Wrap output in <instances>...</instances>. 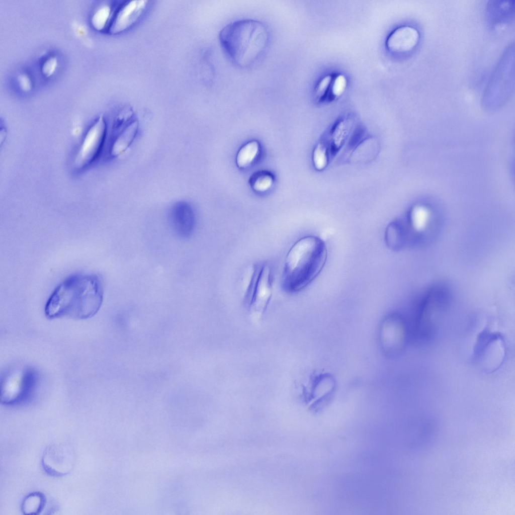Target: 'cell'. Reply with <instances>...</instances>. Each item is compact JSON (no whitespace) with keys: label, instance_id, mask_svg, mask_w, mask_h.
Listing matches in <instances>:
<instances>
[{"label":"cell","instance_id":"obj_10","mask_svg":"<svg viewBox=\"0 0 515 515\" xmlns=\"http://www.w3.org/2000/svg\"><path fill=\"white\" fill-rule=\"evenodd\" d=\"M41 461L43 469L48 474L61 477L68 474L72 470L75 454L68 444L54 443L45 449Z\"/></svg>","mask_w":515,"mask_h":515},{"label":"cell","instance_id":"obj_17","mask_svg":"<svg viewBox=\"0 0 515 515\" xmlns=\"http://www.w3.org/2000/svg\"><path fill=\"white\" fill-rule=\"evenodd\" d=\"M46 503V498L43 493L39 491L31 492L22 502V512L24 514H38L43 511Z\"/></svg>","mask_w":515,"mask_h":515},{"label":"cell","instance_id":"obj_22","mask_svg":"<svg viewBox=\"0 0 515 515\" xmlns=\"http://www.w3.org/2000/svg\"><path fill=\"white\" fill-rule=\"evenodd\" d=\"M333 76L327 75L320 80L315 88V94L319 101H324L328 95Z\"/></svg>","mask_w":515,"mask_h":515},{"label":"cell","instance_id":"obj_3","mask_svg":"<svg viewBox=\"0 0 515 515\" xmlns=\"http://www.w3.org/2000/svg\"><path fill=\"white\" fill-rule=\"evenodd\" d=\"M327 257L324 241L314 236L297 240L286 254L282 287L289 293L298 292L312 282L323 268Z\"/></svg>","mask_w":515,"mask_h":515},{"label":"cell","instance_id":"obj_12","mask_svg":"<svg viewBox=\"0 0 515 515\" xmlns=\"http://www.w3.org/2000/svg\"><path fill=\"white\" fill-rule=\"evenodd\" d=\"M147 3L146 1H132L120 5L113 11L107 31L117 34L130 28L141 17Z\"/></svg>","mask_w":515,"mask_h":515},{"label":"cell","instance_id":"obj_7","mask_svg":"<svg viewBox=\"0 0 515 515\" xmlns=\"http://www.w3.org/2000/svg\"><path fill=\"white\" fill-rule=\"evenodd\" d=\"M506 356V342L500 333L486 328L478 334L472 360L482 371L486 373L495 372L503 364Z\"/></svg>","mask_w":515,"mask_h":515},{"label":"cell","instance_id":"obj_23","mask_svg":"<svg viewBox=\"0 0 515 515\" xmlns=\"http://www.w3.org/2000/svg\"><path fill=\"white\" fill-rule=\"evenodd\" d=\"M273 184V178L269 174H264L257 176L253 182V189L258 192L268 190Z\"/></svg>","mask_w":515,"mask_h":515},{"label":"cell","instance_id":"obj_21","mask_svg":"<svg viewBox=\"0 0 515 515\" xmlns=\"http://www.w3.org/2000/svg\"><path fill=\"white\" fill-rule=\"evenodd\" d=\"M347 87V80L346 77L342 74H339L333 77L332 80L328 97L331 100H334L340 97L345 92Z\"/></svg>","mask_w":515,"mask_h":515},{"label":"cell","instance_id":"obj_9","mask_svg":"<svg viewBox=\"0 0 515 515\" xmlns=\"http://www.w3.org/2000/svg\"><path fill=\"white\" fill-rule=\"evenodd\" d=\"M107 131L106 120L100 116L88 128L77 150L73 162L75 170L88 169L99 159L106 143Z\"/></svg>","mask_w":515,"mask_h":515},{"label":"cell","instance_id":"obj_8","mask_svg":"<svg viewBox=\"0 0 515 515\" xmlns=\"http://www.w3.org/2000/svg\"><path fill=\"white\" fill-rule=\"evenodd\" d=\"M38 376L36 371L29 367L13 370L6 373L1 381L2 403L14 405L28 400L36 389Z\"/></svg>","mask_w":515,"mask_h":515},{"label":"cell","instance_id":"obj_4","mask_svg":"<svg viewBox=\"0 0 515 515\" xmlns=\"http://www.w3.org/2000/svg\"><path fill=\"white\" fill-rule=\"evenodd\" d=\"M450 295L442 285L430 288L420 300L414 321L409 327L410 337L426 342L437 333L449 308Z\"/></svg>","mask_w":515,"mask_h":515},{"label":"cell","instance_id":"obj_15","mask_svg":"<svg viewBox=\"0 0 515 515\" xmlns=\"http://www.w3.org/2000/svg\"><path fill=\"white\" fill-rule=\"evenodd\" d=\"M138 130V122L136 120H132L122 127L113 128L109 145V155L114 157L125 152L133 141Z\"/></svg>","mask_w":515,"mask_h":515},{"label":"cell","instance_id":"obj_13","mask_svg":"<svg viewBox=\"0 0 515 515\" xmlns=\"http://www.w3.org/2000/svg\"><path fill=\"white\" fill-rule=\"evenodd\" d=\"M168 221L174 232L181 238H188L194 231L195 214L192 207L186 202H178L171 207Z\"/></svg>","mask_w":515,"mask_h":515},{"label":"cell","instance_id":"obj_1","mask_svg":"<svg viewBox=\"0 0 515 515\" xmlns=\"http://www.w3.org/2000/svg\"><path fill=\"white\" fill-rule=\"evenodd\" d=\"M101 277L96 274H76L55 289L45 307L47 318L85 319L94 316L103 301Z\"/></svg>","mask_w":515,"mask_h":515},{"label":"cell","instance_id":"obj_18","mask_svg":"<svg viewBox=\"0 0 515 515\" xmlns=\"http://www.w3.org/2000/svg\"><path fill=\"white\" fill-rule=\"evenodd\" d=\"M259 147V142L256 140L250 141L242 146L236 156L238 167L244 168L248 166L258 154Z\"/></svg>","mask_w":515,"mask_h":515},{"label":"cell","instance_id":"obj_19","mask_svg":"<svg viewBox=\"0 0 515 515\" xmlns=\"http://www.w3.org/2000/svg\"><path fill=\"white\" fill-rule=\"evenodd\" d=\"M113 11L107 5H103L98 9L94 13L92 23L95 29L98 31L108 30Z\"/></svg>","mask_w":515,"mask_h":515},{"label":"cell","instance_id":"obj_2","mask_svg":"<svg viewBox=\"0 0 515 515\" xmlns=\"http://www.w3.org/2000/svg\"><path fill=\"white\" fill-rule=\"evenodd\" d=\"M219 39L231 61L239 67L246 68L263 56L269 43L270 34L262 22L241 19L225 26L220 32Z\"/></svg>","mask_w":515,"mask_h":515},{"label":"cell","instance_id":"obj_6","mask_svg":"<svg viewBox=\"0 0 515 515\" xmlns=\"http://www.w3.org/2000/svg\"><path fill=\"white\" fill-rule=\"evenodd\" d=\"M245 297L247 299L250 315L256 322L261 320L273 293L272 273L267 264L254 265L245 275Z\"/></svg>","mask_w":515,"mask_h":515},{"label":"cell","instance_id":"obj_16","mask_svg":"<svg viewBox=\"0 0 515 515\" xmlns=\"http://www.w3.org/2000/svg\"><path fill=\"white\" fill-rule=\"evenodd\" d=\"M350 121L341 120L333 126L331 131L330 152L336 153L343 145L350 130Z\"/></svg>","mask_w":515,"mask_h":515},{"label":"cell","instance_id":"obj_20","mask_svg":"<svg viewBox=\"0 0 515 515\" xmlns=\"http://www.w3.org/2000/svg\"><path fill=\"white\" fill-rule=\"evenodd\" d=\"M313 161L315 168L319 171L323 170L328 162V151L326 147L319 143L313 152Z\"/></svg>","mask_w":515,"mask_h":515},{"label":"cell","instance_id":"obj_24","mask_svg":"<svg viewBox=\"0 0 515 515\" xmlns=\"http://www.w3.org/2000/svg\"><path fill=\"white\" fill-rule=\"evenodd\" d=\"M56 61L53 59H50L47 60L45 63V65H43L42 69H43V73L45 75L48 76L53 73V70L55 69L56 67Z\"/></svg>","mask_w":515,"mask_h":515},{"label":"cell","instance_id":"obj_14","mask_svg":"<svg viewBox=\"0 0 515 515\" xmlns=\"http://www.w3.org/2000/svg\"><path fill=\"white\" fill-rule=\"evenodd\" d=\"M420 38L418 30L410 26L397 28L388 36L386 46L389 50L397 53L409 52L417 45Z\"/></svg>","mask_w":515,"mask_h":515},{"label":"cell","instance_id":"obj_5","mask_svg":"<svg viewBox=\"0 0 515 515\" xmlns=\"http://www.w3.org/2000/svg\"><path fill=\"white\" fill-rule=\"evenodd\" d=\"M394 227L393 238L399 246H422L430 241L439 228L438 219L430 207L418 204L412 208L407 220Z\"/></svg>","mask_w":515,"mask_h":515},{"label":"cell","instance_id":"obj_11","mask_svg":"<svg viewBox=\"0 0 515 515\" xmlns=\"http://www.w3.org/2000/svg\"><path fill=\"white\" fill-rule=\"evenodd\" d=\"M408 324L400 316H393L384 322L381 341L385 352L393 356L403 350L410 338Z\"/></svg>","mask_w":515,"mask_h":515}]
</instances>
